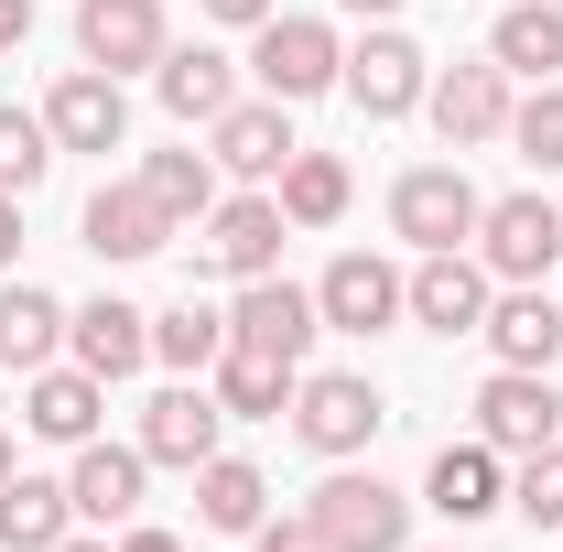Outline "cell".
<instances>
[{
    "label": "cell",
    "instance_id": "5",
    "mask_svg": "<svg viewBox=\"0 0 563 552\" xmlns=\"http://www.w3.org/2000/svg\"><path fill=\"white\" fill-rule=\"evenodd\" d=\"M325 336V314H314V292L303 281H239V303H228V346H261V357H282V368H303V346Z\"/></svg>",
    "mask_w": 563,
    "mask_h": 552
},
{
    "label": "cell",
    "instance_id": "26",
    "mask_svg": "<svg viewBox=\"0 0 563 552\" xmlns=\"http://www.w3.org/2000/svg\"><path fill=\"white\" fill-rule=\"evenodd\" d=\"M55 346H66V303L44 292V281H0V368H55Z\"/></svg>",
    "mask_w": 563,
    "mask_h": 552
},
{
    "label": "cell",
    "instance_id": "7",
    "mask_svg": "<svg viewBox=\"0 0 563 552\" xmlns=\"http://www.w3.org/2000/svg\"><path fill=\"white\" fill-rule=\"evenodd\" d=\"M336 87H347V98L368 109V120H401V109H422L433 66H422V44H412V33H390V22H379V33H357V44H347Z\"/></svg>",
    "mask_w": 563,
    "mask_h": 552
},
{
    "label": "cell",
    "instance_id": "8",
    "mask_svg": "<svg viewBox=\"0 0 563 552\" xmlns=\"http://www.w3.org/2000/svg\"><path fill=\"white\" fill-rule=\"evenodd\" d=\"M314 314H325L336 336H379V325H401V314H412V272H390V261L347 250L336 272L314 281Z\"/></svg>",
    "mask_w": 563,
    "mask_h": 552
},
{
    "label": "cell",
    "instance_id": "14",
    "mask_svg": "<svg viewBox=\"0 0 563 552\" xmlns=\"http://www.w3.org/2000/svg\"><path fill=\"white\" fill-rule=\"evenodd\" d=\"M163 0H76V55L98 76H131V66H163Z\"/></svg>",
    "mask_w": 563,
    "mask_h": 552
},
{
    "label": "cell",
    "instance_id": "25",
    "mask_svg": "<svg viewBox=\"0 0 563 552\" xmlns=\"http://www.w3.org/2000/svg\"><path fill=\"white\" fill-rule=\"evenodd\" d=\"M152 87H163V109H174V120H217V109H239V66H228L217 44H163Z\"/></svg>",
    "mask_w": 563,
    "mask_h": 552
},
{
    "label": "cell",
    "instance_id": "29",
    "mask_svg": "<svg viewBox=\"0 0 563 552\" xmlns=\"http://www.w3.org/2000/svg\"><path fill=\"white\" fill-rule=\"evenodd\" d=\"M347 163H336V152H292V163H282V217H292V228H336V217H347Z\"/></svg>",
    "mask_w": 563,
    "mask_h": 552
},
{
    "label": "cell",
    "instance_id": "11",
    "mask_svg": "<svg viewBox=\"0 0 563 552\" xmlns=\"http://www.w3.org/2000/svg\"><path fill=\"white\" fill-rule=\"evenodd\" d=\"M553 433H563L553 368H498L488 390H477V444H498V455H531V444H553Z\"/></svg>",
    "mask_w": 563,
    "mask_h": 552
},
{
    "label": "cell",
    "instance_id": "36",
    "mask_svg": "<svg viewBox=\"0 0 563 552\" xmlns=\"http://www.w3.org/2000/svg\"><path fill=\"white\" fill-rule=\"evenodd\" d=\"M196 11H207V22H250V33H261V22H272L282 0H196Z\"/></svg>",
    "mask_w": 563,
    "mask_h": 552
},
{
    "label": "cell",
    "instance_id": "19",
    "mask_svg": "<svg viewBox=\"0 0 563 552\" xmlns=\"http://www.w3.org/2000/svg\"><path fill=\"white\" fill-rule=\"evenodd\" d=\"M66 346H76V368L131 379L141 357H152V314H141V303H120V292H98V303H76V314H66Z\"/></svg>",
    "mask_w": 563,
    "mask_h": 552
},
{
    "label": "cell",
    "instance_id": "31",
    "mask_svg": "<svg viewBox=\"0 0 563 552\" xmlns=\"http://www.w3.org/2000/svg\"><path fill=\"white\" fill-rule=\"evenodd\" d=\"M141 196L174 217V228H196V217L217 207V163L207 152H152V163H141Z\"/></svg>",
    "mask_w": 563,
    "mask_h": 552
},
{
    "label": "cell",
    "instance_id": "32",
    "mask_svg": "<svg viewBox=\"0 0 563 552\" xmlns=\"http://www.w3.org/2000/svg\"><path fill=\"white\" fill-rule=\"evenodd\" d=\"M44 163H55L44 109H0V196H33V185H44Z\"/></svg>",
    "mask_w": 563,
    "mask_h": 552
},
{
    "label": "cell",
    "instance_id": "22",
    "mask_svg": "<svg viewBox=\"0 0 563 552\" xmlns=\"http://www.w3.org/2000/svg\"><path fill=\"white\" fill-rule=\"evenodd\" d=\"M422 509H444V520H488V509H509V466H498V444H444L433 477H422Z\"/></svg>",
    "mask_w": 563,
    "mask_h": 552
},
{
    "label": "cell",
    "instance_id": "17",
    "mask_svg": "<svg viewBox=\"0 0 563 552\" xmlns=\"http://www.w3.org/2000/svg\"><path fill=\"white\" fill-rule=\"evenodd\" d=\"M477 336L498 346V368H553L563 357V303L542 292V281H498V303H488Z\"/></svg>",
    "mask_w": 563,
    "mask_h": 552
},
{
    "label": "cell",
    "instance_id": "20",
    "mask_svg": "<svg viewBox=\"0 0 563 552\" xmlns=\"http://www.w3.org/2000/svg\"><path fill=\"white\" fill-rule=\"evenodd\" d=\"M98 412H109L98 368H33V390H22V422L44 444H98Z\"/></svg>",
    "mask_w": 563,
    "mask_h": 552
},
{
    "label": "cell",
    "instance_id": "28",
    "mask_svg": "<svg viewBox=\"0 0 563 552\" xmlns=\"http://www.w3.org/2000/svg\"><path fill=\"white\" fill-rule=\"evenodd\" d=\"M488 66H509V76H542L563 66V0H509L498 11V33H488Z\"/></svg>",
    "mask_w": 563,
    "mask_h": 552
},
{
    "label": "cell",
    "instance_id": "24",
    "mask_svg": "<svg viewBox=\"0 0 563 552\" xmlns=\"http://www.w3.org/2000/svg\"><path fill=\"white\" fill-rule=\"evenodd\" d=\"M76 531V498H66V477H0V552H55Z\"/></svg>",
    "mask_w": 563,
    "mask_h": 552
},
{
    "label": "cell",
    "instance_id": "9",
    "mask_svg": "<svg viewBox=\"0 0 563 552\" xmlns=\"http://www.w3.org/2000/svg\"><path fill=\"white\" fill-rule=\"evenodd\" d=\"M488 303H498L488 261H466V250H422V272H412V325H422V336H477Z\"/></svg>",
    "mask_w": 563,
    "mask_h": 552
},
{
    "label": "cell",
    "instance_id": "34",
    "mask_svg": "<svg viewBox=\"0 0 563 552\" xmlns=\"http://www.w3.org/2000/svg\"><path fill=\"white\" fill-rule=\"evenodd\" d=\"M509 509H520L531 531H563V444H531V455H520V477H509Z\"/></svg>",
    "mask_w": 563,
    "mask_h": 552
},
{
    "label": "cell",
    "instance_id": "41",
    "mask_svg": "<svg viewBox=\"0 0 563 552\" xmlns=\"http://www.w3.org/2000/svg\"><path fill=\"white\" fill-rule=\"evenodd\" d=\"M347 11H357V22H390V11H401V0H347Z\"/></svg>",
    "mask_w": 563,
    "mask_h": 552
},
{
    "label": "cell",
    "instance_id": "21",
    "mask_svg": "<svg viewBox=\"0 0 563 552\" xmlns=\"http://www.w3.org/2000/svg\"><path fill=\"white\" fill-rule=\"evenodd\" d=\"M141 477H152V455H141V444H76V477H66L76 520H87V531L131 520V509H141Z\"/></svg>",
    "mask_w": 563,
    "mask_h": 552
},
{
    "label": "cell",
    "instance_id": "2",
    "mask_svg": "<svg viewBox=\"0 0 563 552\" xmlns=\"http://www.w3.org/2000/svg\"><path fill=\"white\" fill-rule=\"evenodd\" d=\"M390 422V401H379V379H357V368H314V379H292V433L314 444V455H368V433Z\"/></svg>",
    "mask_w": 563,
    "mask_h": 552
},
{
    "label": "cell",
    "instance_id": "12",
    "mask_svg": "<svg viewBox=\"0 0 563 552\" xmlns=\"http://www.w3.org/2000/svg\"><path fill=\"white\" fill-rule=\"evenodd\" d=\"M422 98H433V131H444V152H477V141H498V131H509V109H520V98H509V66H488V55H477V66H444Z\"/></svg>",
    "mask_w": 563,
    "mask_h": 552
},
{
    "label": "cell",
    "instance_id": "37",
    "mask_svg": "<svg viewBox=\"0 0 563 552\" xmlns=\"http://www.w3.org/2000/svg\"><path fill=\"white\" fill-rule=\"evenodd\" d=\"M109 552H185V542H174V531H152V520H120V542H109Z\"/></svg>",
    "mask_w": 563,
    "mask_h": 552
},
{
    "label": "cell",
    "instance_id": "38",
    "mask_svg": "<svg viewBox=\"0 0 563 552\" xmlns=\"http://www.w3.org/2000/svg\"><path fill=\"white\" fill-rule=\"evenodd\" d=\"M22 261V196H0V272Z\"/></svg>",
    "mask_w": 563,
    "mask_h": 552
},
{
    "label": "cell",
    "instance_id": "30",
    "mask_svg": "<svg viewBox=\"0 0 563 552\" xmlns=\"http://www.w3.org/2000/svg\"><path fill=\"white\" fill-rule=\"evenodd\" d=\"M152 357L185 368V379H207L217 357H228V314H217V303H174V314H152Z\"/></svg>",
    "mask_w": 563,
    "mask_h": 552
},
{
    "label": "cell",
    "instance_id": "23",
    "mask_svg": "<svg viewBox=\"0 0 563 552\" xmlns=\"http://www.w3.org/2000/svg\"><path fill=\"white\" fill-rule=\"evenodd\" d=\"M292 379H303V368H282V357H261V346H228V357L207 368V390H217L228 422H282L292 412Z\"/></svg>",
    "mask_w": 563,
    "mask_h": 552
},
{
    "label": "cell",
    "instance_id": "18",
    "mask_svg": "<svg viewBox=\"0 0 563 552\" xmlns=\"http://www.w3.org/2000/svg\"><path fill=\"white\" fill-rule=\"evenodd\" d=\"M76 239H87L98 261H152V250L174 239V217L152 207V196H141V174H131V185H98V196H87V217H76Z\"/></svg>",
    "mask_w": 563,
    "mask_h": 552
},
{
    "label": "cell",
    "instance_id": "35",
    "mask_svg": "<svg viewBox=\"0 0 563 552\" xmlns=\"http://www.w3.org/2000/svg\"><path fill=\"white\" fill-rule=\"evenodd\" d=\"M250 552H325V542H314V520H261Z\"/></svg>",
    "mask_w": 563,
    "mask_h": 552
},
{
    "label": "cell",
    "instance_id": "10",
    "mask_svg": "<svg viewBox=\"0 0 563 552\" xmlns=\"http://www.w3.org/2000/svg\"><path fill=\"white\" fill-rule=\"evenodd\" d=\"M217 433H228V412H217L207 379H174V390L141 401V455H152V466H185V477H196L217 455Z\"/></svg>",
    "mask_w": 563,
    "mask_h": 552
},
{
    "label": "cell",
    "instance_id": "42",
    "mask_svg": "<svg viewBox=\"0 0 563 552\" xmlns=\"http://www.w3.org/2000/svg\"><path fill=\"white\" fill-rule=\"evenodd\" d=\"M0 477H11V433H0Z\"/></svg>",
    "mask_w": 563,
    "mask_h": 552
},
{
    "label": "cell",
    "instance_id": "15",
    "mask_svg": "<svg viewBox=\"0 0 563 552\" xmlns=\"http://www.w3.org/2000/svg\"><path fill=\"white\" fill-rule=\"evenodd\" d=\"M44 131H55V152H120V141H131V98H120V76H98V66L55 76Z\"/></svg>",
    "mask_w": 563,
    "mask_h": 552
},
{
    "label": "cell",
    "instance_id": "33",
    "mask_svg": "<svg viewBox=\"0 0 563 552\" xmlns=\"http://www.w3.org/2000/svg\"><path fill=\"white\" fill-rule=\"evenodd\" d=\"M509 141H520V163H531V174H563V87H553V76L509 109Z\"/></svg>",
    "mask_w": 563,
    "mask_h": 552
},
{
    "label": "cell",
    "instance_id": "4",
    "mask_svg": "<svg viewBox=\"0 0 563 552\" xmlns=\"http://www.w3.org/2000/svg\"><path fill=\"white\" fill-rule=\"evenodd\" d=\"M477 217H488V196H477L455 163H412V174L390 185V228H401L412 250H466Z\"/></svg>",
    "mask_w": 563,
    "mask_h": 552
},
{
    "label": "cell",
    "instance_id": "1",
    "mask_svg": "<svg viewBox=\"0 0 563 552\" xmlns=\"http://www.w3.org/2000/svg\"><path fill=\"white\" fill-rule=\"evenodd\" d=\"M303 520H314L325 552H412V498L379 487V477H357V466H336V477L314 487Z\"/></svg>",
    "mask_w": 563,
    "mask_h": 552
},
{
    "label": "cell",
    "instance_id": "6",
    "mask_svg": "<svg viewBox=\"0 0 563 552\" xmlns=\"http://www.w3.org/2000/svg\"><path fill=\"white\" fill-rule=\"evenodd\" d=\"M477 261H488V281H542L563 261V207L553 196H498L477 217Z\"/></svg>",
    "mask_w": 563,
    "mask_h": 552
},
{
    "label": "cell",
    "instance_id": "39",
    "mask_svg": "<svg viewBox=\"0 0 563 552\" xmlns=\"http://www.w3.org/2000/svg\"><path fill=\"white\" fill-rule=\"evenodd\" d=\"M22 33H33V0H0V55H11Z\"/></svg>",
    "mask_w": 563,
    "mask_h": 552
},
{
    "label": "cell",
    "instance_id": "16",
    "mask_svg": "<svg viewBox=\"0 0 563 552\" xmlns=\"http://www.w3.org/2000/svg\"><path fill=\"white\" fill-rule=\"evenodd\" d=\"M282 196H228V207H207V272H228V281H261V272H282Z\"/></svg>",
    "mask_w": 563,
    "mask_h": 552
},
{
    "label": "cell",
    "instance_id": "40",
    "mask_svg": "<svg viewBox=\"0 0 563 552\" xmlns=\"http://www.w3.org/2000/svg\"><path fill=\"white\" fill-rule=\"evenodd\" d=\"M55 552H109V531H66V542H55Z\"/></svg>",
    "mask_w": 563,
    "mask_h": 552
},
{
    "label": "cell",
    "instance_id": "27",
    "mask_svg": "<svg viewBox=\"0 0 563 552\" xmlns=\"http://www.w3.org/2000/svg\"><path fill=\"white\" fill-rule=\"evenodd\" d=\"M196 520L228 531V542H250V531L272 520V477H261V466H239V455H207V466H196Z\"/></svg>",
    "mask_w": 563,
    "mask_h": 552
},
{
    "label": "cell",
    "instance_id": "13",
    "mask_svg": "<svg viewBox=\"0 0 563 552\" xmlns=\"http://www.w3.org/2000/svg\"><path fill=\"white\" fill-rule=\"evenodd\" d=\"M207 141H217V152H207L217 174H250V185H282V163L303 152L282 98H239V109H217V120H207Z\"/></svg>",
    "mask_w": 563,
    "mask_h": 552
},
{
    "label": "cell",
    "instance_id": "3",
    "mask_svg": "<svg viewBox=\"0 0 563 552\" xmlns=\"http://www.w3.org/2000/svg\"><path fill=\"white\" fill-rule=\"evenodd\" d=\"M336 66H347V44H336L325 22H303V11H272V22H261V44H250V76H261V98H282V109L325 98Z\"/></svg>",
    "mask_w": 563,
    "mask_h": 552
}]
</instances>
